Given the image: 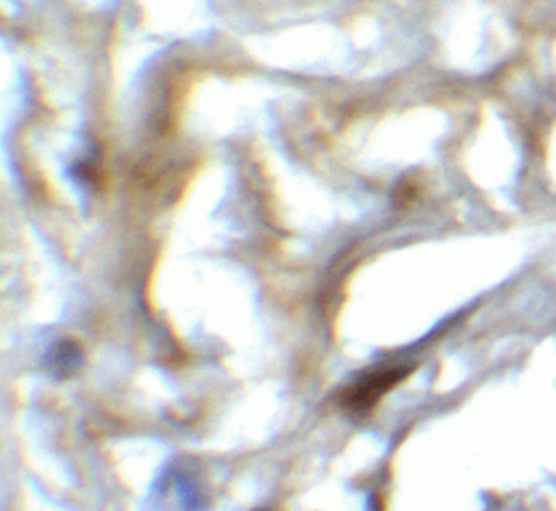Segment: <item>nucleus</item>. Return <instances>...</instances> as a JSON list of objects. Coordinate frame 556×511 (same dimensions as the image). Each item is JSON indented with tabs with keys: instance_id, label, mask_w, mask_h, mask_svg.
<instances>
[{
	"instance_id": "obj_1",
	"label": "nucleus",
	"mask_w": 556,
	"mask_h": 511,
	"mask_svg": "<svg viewBox=\"0 0 556 511\" xmlns=\"http://www.w3.org/2000/svg\"><path fill=\"white\" fill-rule=\"evenodd\" d=\"M404 377L402 368H394V370H383L378 372L374 377H368L365 381H361L359 385H355L346 396V405L350 409H368L370 405H374L378 398H381L391 385L398 383Z\"/></svg>"
},
{
	"instance_id": "obj_2",
	"label": "nucleus",
	"mask_w": 556,
	"mask_h": 511,
	"mask_svg": "<svg viewBox=\"0 0 556 511\" xmlns=\"http://www.w3.org/2000/svg\"><path fill=\"white\" fill-rule=\"evenodd\" d=\"M79 364V351L74 348V344H61L55 355H53V368L61 375H68Z\"/></svg>"
},
{
	"instance_id": "obj_3",
	"label": "nucleus",
	"mask_w": 556,
	"mask_h": 511,
	"mask_svg": "<svg viewBox=\"0 0 556 511\" xmlns=\"http://www.w3.org/2000/svg\"><path fill=\"white\" fill-rule=\"evenodd\" d=\"M263 511H265V509H263Z\"/></svg>"
}]
</instances>
